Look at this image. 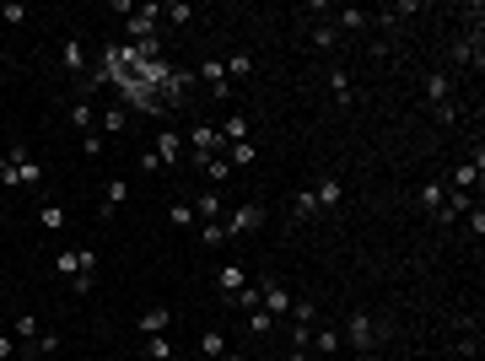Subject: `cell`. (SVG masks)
<instances>
[{
  "mask_svg": "<svg viewBox=\"0 0 485 361\" xmlns=\"http://www.w3.org/2000/svg\"><path fill=\"white\" fill-rule=\"evenodd\" d=\"M345 340H351V345L367 356V350H372L377 340H383V324H377L372 313H351V318H345Z\"/></svg>",
  "mask_w": 485,
  "mask_h": 361,
  "instance_id": "cell-1",
  "label": "cell"
},
{
  "mask_svg": "<svg viewBox=\"0 0 485 361\" xmlns=\"http://www.w3.org/2000/svg\"><path fill=\"white\" fill-rule=\"evenodd\" d=\"M221 227H227V238H242V232H254V227H265V205H238V210H232L227 221H221Z\"/></svg>",
  "mask_w": 485,
  "mask_h": 361,
  "instance_id": "cell-2",
  "label": "cell"
},
{
  "mask_svg": "<svg viewBox=\"0 0 485 361\" xmlns=\"http://www.w3.org/2000/svg\"><path fill=\"white\" fill-rule=\"evenodd\" d=\"M259 307H265L270 318H286L291 313V291L280 286V280H259Z\"/></svg>",
  "mask_w": 485,
  "mask_h": 361,
  "instance_id": "cell-3",
  "label": "cell"
},
{
  "mask_svg": "<svg viewBox=\"0 0 485 361\" xmlns=\"http://www.w3.org/2000/svg\"><path fill=\"white\" fill-rule=\"evenodd\" d=\"M151 151H157L162 168H178V162L189 157V151H183V135H178V130H162L157 141H151Z\"/></svg>",
  "mask_w": 485,
  "mask_h": 361,
  "instance_id": "cell-4",
  "label": "cell"
},
{
  "mask_svg": "<svg viewBox=\"0 0 485 361\" xmlns=\"http://www.w3.org/2000/svg\"><path fill=\"white\" fill-rule=\"evenodd\" d=\"M200 81L216 92V103H232V81H227V60H205L200 65Z\"/></svg>",
  "mask_w": 485,
  "mask_h": 361,
  "instance_id": "cell-5",
  "label": "cell"
},
{
  "mask_svg": "<svg viewBox=\"0 0 485 361\" xmlns=\"http://www.w3.org/2000/svg\"><path fill=\"white\" fill-rule=\"evenodd\" d=\"M340 194H345V183H340L335 173H324V178L313 183V200H318V210H335V205H340Z\"/></svg>",
  "mask_w": 485,
  "mask_h": 361,
  "instance_id": "cell-6",
  "label": "cell"
},
{
  "mask_svg": "<svg viewBox=\"0 0 485 361\" xmlns=\"http://www.w3.org/2000/svg\"><path fill=\"white\" fill-rule=\"evenodd\" d=\"M329 22H335V33H362V27L372 22V11H362V6H345V11H335Z\"/></svg>",
  "mask_w": 485,
  "mask_h": 361,
  "instance_id": "cell-7",
  "label": "cell"
},
{
  "mask_svg": "<svg viewBox=\"0 0 485 361\" xmlns=\"http://www.w3.org/2000/svg\"><path fill=\"white\" fill-rule=\"evenodd\" d=\"M124 194H130V183H124V178H108V183H103V210H97V216L113 221V210L124 205Z\"/></svg>",
  "mask_w": 485,
  "mask_h": 361,
  "instance_id": "cell-8",
  "label": "cell"
},
{
  "mask_svg": "<svg viewBox=\"0 0 485 361\" xmlns=\"http://www.w3.org/2000/svg\"><path fill=\"white\" fill-rule=\"evenodd\" d=\"M480 168H485V157H480V151H474V162H459V168H453V189H459V194H469L474 183H480Z\"/></svg>",
  "mask_w": 485,
  "mask_h": 361,
  "instance_id": "cell-9",
  "label": "cell"
},
{
  "mask_svg": "<svg viewBox=\"0 0 485 361\" xmlns=\"http://www.w3.org/2000/svg\"><path fill=\"white\" fill-rule=\"evenodd\" d=\"M60 65L71 76H86V49H81V38H65L60 44Z\"/></svg>",
  "mask_w": 485,
  "mask_h": 361,
  "instance_id": "cell-10",
  "label": "cell"
},
{
  "mask_svg": "<svg viewBox=\"0 0 485 361\" xmlns=\"http://www.w3.org/2000/svg\"><path fill=\"white\" fill-rule=\"evenodd\" d=\"M135 324H141V335H168V329H173V313H168V307H146Z\"/></svg>",
  "mask_w": 485,
  "mask_h": 361,
  "instance_id": "cell-11",
  "label": "cell"
},
{
  "mask_svg": "<svg viewBox=\"0 0 485 361\" xmlns=\"http://www.w3.org/2000/svg\"><path fill=\"white\" fill-rule=\"evenodd\" d=\"M216 130H221V141H227V146H242V141H248V113H227Z\"/></svg>",
  "mask_w": 485,
  "mask_h": 361,
  "instance_id": "cell-12",
  "label": "cell"
},
{
  "mask_svg": "<svg viewBox=\"0 0 485 361\" xmlns=\"http://www.w3.org/2000/svg\"><path fill=\"white\" fill-rule=\"evenodd\" d=\"M216 286H221V297H232V291L248 286V270H242V265H221L216 270Z\"/></svg>",
  "mask_w": 485,
  "mask_h": 361,
  "instance_id": "cell-13",
  "label": "cell"
},
{
  "mask_svg": "<svg viewBox=\"0 0 485 361\" xmlns=\"http://www.w3.org/2000/svg\"><path fill=\"white\" fill-rule=\"evenodd\" d=\"M415 200H421V210H432V216H436V210H442V200H448V183H421V189H415Z\"/></svg>",
  "mask_w": 485,
  "mask_h": 361,
  "instance_id": "cell-14",
  "label": "cell"
},
{
  "mask_svg": "<svg viewBox=\"0 0 485 361\" xmlns=\"http://www.w3.org/2000/svg\"><path fill=\"white\" fill-rule=\"evenodd\" d=\"M426 97H432V108L453 97V81H448V71H432V76H426Z\"/></svg>",
  "mask_w": 485,
  "mask_h": 361,
  "instance_id": "cell-15",
  "label": "cell"
},
{
  "mask_svg": "<svg viewBox=\"0 0 485 361\" xmlns=\"http://www.w3.org/2000/svg\"><path fill=\"white\" fill-rule=\"evenodd\" d=\"M307 38H313V49H318V54H329V49H335V44H340V33H335V22H313V27H307Z\"/></svg>",
  "mask_w": 485,
  "mask_h": 361,
  "instance_id": "cell-16",
  "label": "cell"
},
{
  "mask_svg": "<svg viewBox=\"0 0 485 361\" xmlns=\"http://www.w3.org/2000/svg\"><path fill=\"white\" fill-rule=\"evenodd\" d=\"M146 361H173V335H146Z\"/></svg>",
  "mask_w": 485,
  "mask_h": 361,
  "instance_id": "cell-17",
  "label": "cell"
},
{
  "mask_svg": "<svg viewBox=\"0 0 485 361\" xmlns=\"http://www.w3.org/2000/svg\"><path fill=\"white\" fill-rule=\"evenodd\" d=\"M194 221H200V227L221 221V200H216V194H200V200H194Z\"/></svg>",
  "mask_w": 485,
  "mask_h": 361,
  "instance_id": "cell-18",
  "label": "cell"
},
{
  "mask_svg": "<svg viewBox=\"0 0 485 361\" xmlns=\"http://www.w3.org/2000/svg\"><path fill=\"white\" fill-rule=\"evenodd\" d=\"M200 356H227V335H221V329H205V335H200Z\"/></svg>",
  "mask_w": 485,
  "mask_h": 361,
  "instance_id": "cell-19",
  "label": "cell"
},
{
  "mask_svg": "<svg viewBox=\"0 0 485 361\" xmlns=\"http://www.w3.org/2000/svg\"><path fill=\"white\" fill-rule=\"evenodd\" d=\"M286 318H291V324H302V329H313V318H318V307H313V302H307V297H302V302H291V313H286Z\"/></svg>",
  "mask_w": 485,
  "mask_h": 361,
  "instance_id": "cell-20",
  "label": "cell"
},
{
  "mask_svg": "<svg viewBox=\"0 0 485 361\" xmlns=\"http://www.w3.org/2000/svg\"><path fill=\"white\" fill-rule=\"evenodd\" d=\"M54 270H60V275H71V280H76V275H81V248H65L60 259H54Z\"/></svg>",
  "mask_w": 485,
  "mask_h": 361,
  "instance_id": "cell-21",
  "label": "cell"
},
{
  "mask_svg": "<svg viewBox=\"0 0 485 361\" xmlns=\"http://www.w3.org/2000/svg\"><path fill=\"white\" fill-rule=\"evenodd\" d=\"M200 168H205L216 183H227V178H232V162H227V157H200Z\"/></svg>",
  "mask_w": 485,
  "mask_h": 361,
  "instance_id": "cell-22",
  "label": "cell"
},
{
  "mask_svg": "<svg viewBox=\"0 0 485 361\" xmlns=\"http://www.w3.org/2000/svg\"><path fill=\"white\" fill-rule=\"evenodd\" d=\"M254 151H259L254 141H242V146H227V162H232V168H248V162H254Z\"/></svg>",
  "mask_w": 485,
  "mask_h": 361,
  "instance_id": "cell-23",
  "label": "cell"
},
{
  "mask_svg": "<svg viewBox=\"0 0 485 361\" xmlns=\"http://www.w3.org/2000/svg\"><path fill=\"white\" fill-rule=\"evenodd\" d=\"M232 307H242V313H254V307H259V286H242V291H232Z\"/></svg>",
  "mask_w": 485,
  "mask_h": 361,
  "instance_id": "cell-24",
  "label": "cell"
},
{
  "mask_svg": "<svg viewBox=\"0 0 485 361\" xmlns=\"http://www.w3.org/2000/svg\"><path fill=\"white\" fill-rule=\"evenodd\" d=\"M291 210H297V221H302V216H318V200H313V189H297Z\"/></svg>",
  "mask_w": 485,
  "mask_h": 361,
  "instance_id": "cell-25",
  "label": "cell"
},
{
  "mask_svg": "<svg viewBox=\"0 0 485 361\" xmlns=\"http://www.w3.org/2000/svg\"><path fill=\"white\" fill-rule=\"evenodd\" d=\"M270 329H275V318H270L265 307H254V313H248V335H270Z\"/></svg>",
  "mask_w": 485,
  "mask_h": 361,
  "instance_id": "cell-26",
  "label": "cell"
},
{
  "mask_svg": "<svg viewBox=\"0 0 485 361\" xmlns=\"http://www.w3.org/2000/svg\"><path fill=\"white\" fill-rule=\"evenodd\" d=\"M313 345H318V356H335V350H340V335H335V329H318Z\"/></svg>",
  "mask_w": 485,
  "mask_h": 361,
  "instance_id": "cell-27",
  "label": "cell"
},
{
  "mask_svg": "<svg viewBox=\"0 0 485 361\" xmlns=\"http://www.w3.org/2000/svg\"><path fill=\"white\" fill-rule=\"evenodd\" d=\"M329 86H335L340 103H351V76H345V71H329Z\"/></svg>",
  "mask_w": 485,
  "mask_h": 361,
  "instance_id": "cell-28",
  "label": "cell"
},
{
  "mask_svg": "<svg viewBox=\"0 0 485 361\" xmlns=\"http://www.w3.org/2000/svg\"><path fill=\"white\" fill-rule=\"evenodd\" d=\"M173 227H178V232L200 227V221H194V205H173Z\"/></svg>",
  "mask_w": 485,
  "mask_h": 361,
  "instance_id": "cell-29",
  "label": "cell"
},
{
  "mask_svg": "<svg viewBox=\"0 0 485 361\" xmlns=\"http://www.w3.org/2000/svg\"><path fill=\"white\" fill-rule=\"evenodd\" d=\"M38 221H44V232H60L65 227V210H60V205H44V216H38Z\"/></svg>",
  "mask_w": 485,
  "mask_h": 361,
  "instance_id": "cell-30",
  "label": "cell"
},
{
  "mask_svg": "<svg viewBox=\"0 0 485 361\" xmlns=\"http://www.w3.org/2000/svg\"><path fill=\"white\" fill-rule=\"evenodd\" d=\"M248 71H254V54H232V60H227V81H232V76H248Z\"/></svg>",
  "mask_w": 485,
  "mask_h": 361,
  "instance_id": "cell-31",
  "label": "cell"
},
{
  "mask_svg": "<svg viewBox=\"0 0 485 361\" xmlns=\"http://www.w3.org/2000/svg\"><path fill=\"white\" fill-rule=\"evenodd\" d=\"M200 243H205V248H216V243H227V227H221V221H210V227H200Z\"/></svg>",
  "mask_w": 485,
  "mask_h": 361,
  "instance_id": "cell-32",
  "label": "cell"
},
{
  "mask_svg": "<svg viewBox=\"0 0 485 361\" xmlns=\"http://www.w3.org/2000/svg\"><path fill=\"white\" fill-rule=\"evenodd\" d=\"M0 22H27V6H22V0H11V6H0Z\"/></svg>",
  "mask_w": 485,
  "mask_h": 361,
  "instance_id": "cell-33",
  "label": "cell"
},
{
  "mask_svg": "<svg viewBox=\"0 0 485 361\" xmlns=\"http://www.w3.org/2000/svg\"><path fill=\"white\" fill-rule=\"evenodd\" d=\"M60 345H65V340L54 335V329H48V335H38V340H33V350H44V356H54V350H60Z\"/></svg>",
  "mask_w": 485,
  "mask_h": 361,
  "instance_id": "cell-34",
  "label": "cell"
},
{
  "mask_svg": "<svg viewBox=\"0 0 485 361\" xmlns=\"http://www.w3.org/2000/svg\"><path fill=\"white\" fill-rule=\"evenodd\" d=\"M16 340H27V345H33V340H38V318H16Z\"/></svg>",
  "mask_w": 485,
  "mask_h": 361,
  "instance_id": "cell-35",
  "label": "cell"
},
{
  "mask_svg": "<svg viewBox=\"0 0 485 361\" xmlns=\"http://www.w3.org/2000/svg\"><path fill=\"white\" fill-rule=\"evenodd\" d=\"M22 183H44V168H38L27 151H22Z\"/></svg>",
  "mask_w": 485,
  "mask_h": 361,
  "instance_id": "cell-36",
  "label": "cell"
},
{
  "mask_svg": "<svg viewBox=\"0 0 485 361\" xmlns=\"http://www.w3.org/2000/svg\"><path fill=\"white\" fill-rule=\"evenodd\" d=\"M162 16H173V22H189L194 6H183V0H173V6H162Z\"/></svg>",
  "mask_w": 485,
  "mask_h": 361,
  "instance_id": "cell-37",
  "label": "cell"
},
{
  "mask_svg": "<svg viewBox=\"0 0 485 361\" xmlns=\"http://www.w3.org/2000/svg\"><path fill=\"white\" fill-rule=\"evenodd\" d=\"M71 124H76V130H86V124H92V103H76V108H71Z\"/></svg>",
  "mask_w": 485,
  "mask_h": 361,
  "instance_id": "cell-38",
  "label": "cell"
},
{
  "mask_svg": "<svg viewBox=\"0 0 485 361\" xmlns=\"http://www.w3.org/2000/svg\"><path fill=\"white\" fill-rule=\"evenodd\" d=\"M103 130L119 135V130H124V108H108V113H103Z\"/></svg>",
  "mask_w": 485,
  "mask_h": 361,
  "instance_id": "cell-39",
  "label": "cell"
},
{
  "mask_svg": "<svg viewBox=\"0 0 485 361\" xmlns=\"http://www.w3.org/2000/svg\"><path fill=\"white\" fill-rule=\"evenodd\" d=\"M432 113H436V124H453V119H459V108H453V103H436Z\"/></svg>",
  "mask_w": 485,
  "mask_h": 361,
  "instance_id": "cell-40",
  "label": "cell"
},
{
  "mask_svg": "<svg viewBox=\"0 0 485 361\" xmlns=\"http://www.w3.org/2000/svg\"><path fill=\"white\" fill-rule=\"evenodd\" d=\"M469 232H474V238L485 232V210H480V205H469Z\"/></svg>",
  "mask_w": 485,
  "mask_h": 361,
  "instance_id": "cell-41",
  "label": "cell"
},
{
  "mask_svg": "<svg viewBox=\"0 0 485 361\" xmlns=\"http://www.w3.org/2000/svg\"><path fill=\"white\" fill-rule=\"evenodd\" d=\"M16 356V335H0V361H11Z\"/></svg>",
  "mask_w": 485,
  "mask_h": 361,
  "instance_id": "cell-42",
  "label": "cell"
},
{
  "mask_svg": "<svg viewBox=\"0 0 485 361\" xmlns=\"http://www.w3.org/2000/svg\"><path fill=\"white\" fill-rule=\"evenodd\" d=\"M280 361H307V350H291V356H280Z\"/></svg>",
  "mask_w": 485,
  "mask_h": 361,
  "instance_id": "cell-43",
  "label": "cell"
},
{
  "mask_svg": "<svg viewBox=\"0 0 485 361\" xmlns=\"http://www.w3.org/2000/svg\"><path fill=\"white\" fill-rule=\"evenodd\" d=\"M221 361H248V356H238V350H227V356H221Z\"/></svg>",
  "mask_w": 485,
  "mask_h": 361,
  "instance_id": "cell-44",
  "label": "cell"
}]
</instances>
